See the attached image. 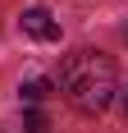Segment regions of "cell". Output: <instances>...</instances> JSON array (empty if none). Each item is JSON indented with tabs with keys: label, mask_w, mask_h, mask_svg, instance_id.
Wrapping results in <instances>:
<instances>
[{
	"label": "cell",
	"mask_w": 128,
	"mask_h": 133,
	"mask_svg": "<svg viewBox=\"0 0 128 133\" xmlns=\"http://www.w3.org/2000/svg\"><path fill=\"white\" fill-rule=\"evenodd\" d=\"M18 96H23L27 106H41V101L55 96V83H51V78H27L23 87H18Z\"/></svg>",
	"instance_id": "3957f363"
},
{
	"label": "cell",
	"mask_w": 128,
	"mask_h": 133,
	"mask_svg": "<svg viewBox=\"0 0 128 133\" xmlns=\"http://www.w3.org/2000/svg\"><path fill=\"white\" fill-rule=\"evenodd\" d=\"M60 92L64 101L82 115H101L110 110V101L119 96V69L105 51H91V46H78V51L64 55L60 64Z\"/></svg>",
	"instance_id": "6da1fadb"
},
{
	"label": "cell",
	"mask_w": 128,
	"mask_h": 133,
	"mask_svg": "<svg viewBox=\"0 0 128 133\" xmlns=\"http://www.w3.org/2000/svg\"><path fill=\"white\" fill-rule=\"evenodd\" d=\"M18 28H23L27 37H37V41H60V23H55L51 9H41V5H27V9L18 14Z\"/></svg>",
	"instance_id": "7a4b0ae2"
},
{
	"label": "cell",
	"mask_w": 128,
	"mask_h": 133,
	"mask_svg": "<svg viewBox=\"0 0 128 133\" xmlns=\"http://www.w3.org/2000/svg\"><path fill=\"white\" fill-rule=\"evenodd\" d=\"M119 101H124V115H128V87H124V92H119Z\"/></svg>",
	"instance_id": "5b68a950"
},
{
	"label": "cell",
	"mask_w": 128,
	"mask_h": 133,
	"mask_svg": "<svg viewBox=\"0 0 128 133\" xmlns=\"http://www.w3.org/2000/svg\"><path fill=\"white\" fill-rule=\"evenodd\" d=\"M46 129H51L46 110H41V106H27L23 110V133H46Z\"/></svg>",
	"instance_id": "277c9868"
}]
</instances>
